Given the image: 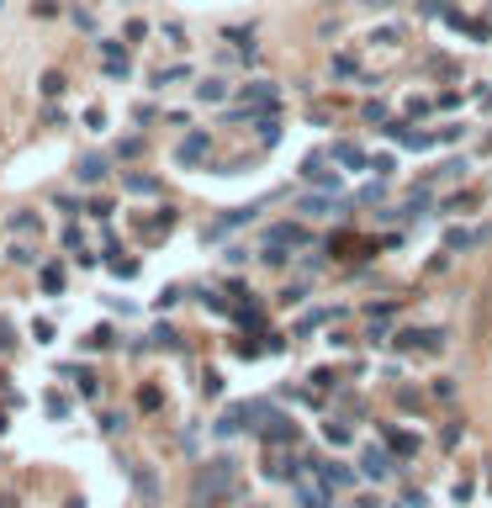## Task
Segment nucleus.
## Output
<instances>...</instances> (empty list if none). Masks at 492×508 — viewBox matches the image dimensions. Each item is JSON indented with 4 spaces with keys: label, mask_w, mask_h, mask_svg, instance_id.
<instances>
[{
    "label": "nucleus",
    "mask_w": 492,
    "mask_h": 508,
    "mask_svg": "<svg viewBox=\"0 0 492 508\" xmlns=\"http://www.w3.org/2000/svg\"><path fill=\"white\" fill-rule=\"evenodd\" d=\"M297 508H328V487L312 477V482H297Z\"/></svg>",
    "instance_id": "obj_22"
},
{
    "label": "nucleus",
    "mask_w": 492,
    "mask_h": 508,
    "mask_svg": "<svg viewBox=\"0 0 492 508\" xmlns=\"http://www.w3.org/2000/svg\"><path fill=\"white\" fill-rule=\"evenodd\" d=\"M164 37L175 43V48H185V27H181V22H164Z\"/></svg>",
    "instance_id": "obj_59"
},
{
    "label": "nucleus",
    "mask_w": 492,
    "mask_h": 508,
    "mask_svg": "<svg viewBox=\"0 0 492 508\" xmlns=\"http://www.w3.org/2000/svg\"><path fill=\"white\" fill-rule=\"evenodd\" d=\"M249 413H254L249 429H260L265 445H291V439H297V423H291L281 408H270V402H249Z\"/></svg>",
    "instance_id": "obj_3"
},
{
    "label": "nucleus",
    "mask_w": 492,
    "mask_h": 508,
    "mask_svg": "<svg viewBox=\"0 0 492 508\" xmlns=\"http://www.w3.org/2000/svg\"><path fill=\"white\" fill-rule=\"evenodd\" d=\"M96 429H101V435H122V429H127V418H122V413H101V418H96Z\"/></svg>",
    "instance_id": "obj_42"
},
{
    "label": "nucleus",
    "mask_w": 492,
    "mask_h": 508,
    "mask_svg": "<svg viewBox=\"0 0 492 508\" xmlns=\"http://www.w3.org/2000/svg\"><path fill=\"white\" fill-rule=\"evenodd\" d=\"M429 392H434V402H450V397H456V381H444V376H440Z\"/></svg>",
    "instance_id": "obj_52"
},
{
    "label": "nucleus",
    "mask_w": 492,
    "mask_h": 508,
    "mask_svg": "<svg viewBox=\"0 0 492 508\" xmlns=\"http://www.w3.org/2000/svg\"><path fill=\"white\" fill-rule=\"evenodd\" d=\"M344 318V307H312V313H302L297 318V328H291V339H312L318 328H328V323H339Z\"/></svg>",
    "instance_id": "obj_15"
},
{
    "label": "nucleus",
    "mask_w": 492,
    "mask_h": 508,
    "mask_svg": "<svg viewBox=\"0 0 492 508\" xmlns=\"http://www.w3.org/2000/svg\"><path fill=\"white\" fill-rule=\"evenodd\" d=\"M244 260H249V249H239V244H228V249H223V265H244Z\"/></svg>",
    "instance_id": "obj_57"
},
{
    "label": "nucleus",
    "mask_w": 492,
    "mask_h": 508,
    "mask_svg": "<svg viewBox=\"0 0 492 508\" xmlns=\"http://www.w3.org/2000/svg\"><path fill=\"white\" fill-rule=\"evenodd\" d=\"M260 477H265V482H297V477H302V460H291L286 450H270V445H265Z\"/></svg>",
    "instance_id": "obj_8"
},
{
    "label": "nucleus",
    "mask_w": 492,
    "mask_h": 508,
    "mask_svg": "<svg viewBox=\"0 0 492 508\" xmlns=\"http://www.w3.org/2000/svg\"><path fill=\"white\" fill-rule=\"evenodd\" d=\"M132 482H138V493H143L148 503H159V477H154V472H143V466H132Z\"/></svg>",
    "instance_id": "obj_34"
},
{
    "label": "nucleus",
    "mask_w": 492,
    "mask_h": 508,
    "mask_svg": "<svg viewBox=\"0 0 492 508\" xmlns=\"http://www.w3.org/2000/svg\"><path fill=\"white\" fill-rule=\"evenodd\" d=\"M265 202H249V206H233V212H223L217 223H206V244H217L223 233H233V228H244V223H254V212H260Z\"/></svg>",
    "instance_id": "obj_10"
},
{
    "label": "nucleus",
    "mask_w": 492,
    "mask_h": 508,
    "mask_svg": "<svg viewBox=\"0 0 492 508\" xmlns=\"http://www.w3.org/2000/svg\"><path fill=\"white\" fill-rule=\"evenodd\" d=\"M106 265H111V276H117V281H132L138 270H143L138 260H122V254H117V260H106Z\"/></svg>",
    "instance_id": "obj_43"
},
{
    "label": "nucleus",
    "mask_w": 492,
    "mask_h": 508,
    "mask_svg": "<svg viewBox=\"0 0 492 508\" xmlns=\"http://www.w3.org/2000/svg\"><path fill=\"white\" fill-rule=\"evenodd\" d=\"M16 344V334H11V323H0V350H11Z\"/></svg>",
    "instance_id": "obj_61"
},
{
    "label": "nucleus",
    "mask_w": 492,
    "mask_h": 508,
    "mask_svg": "<svg viewBox=\"0 0 492 508\" xmlns=\"http://www.w3.org/2000/svg\"><path fill=\"white\" fill-rule=\"evenodd\" d=\"M85 127H90V133H106V111L90 106V111H85Z\"/></svg>",
    "instance_id": "obj_51"
},
{
    "label": "nucleus",
    "mask_w": 492,
    "mask_h": 508,
    "mask_svg": "<svg viewBox=\"0 0 492 508\" xmlns=\"http://www.w3.org/2000/svg\"><path fill=\"white\" fill-rule=\"evenodd\" d=\"M328 196H334V191H323V196H302L297 212H307V218H328V212H334V202H328Z\"/></svg>",
    "instance_id": "obj_29"
},
{
    "label": "nucleus",
    "mask_w": 492,
    "mask_h": 508,
    "mask_svg": "<svg viewBox=\"0 0 492 508\" xmlns=\"http://www.w3.org/2000/svg\"><path fill=\"white\" fill-rule=\"evenodd\" d=\"M122 185H127L132 196H164V181H159V175H143V169H127Z\"/></svg>",
    "instance_id": "obj_20"
},
{
    "label": "nucleus",
    "mask_w": 492,
    "mask_h": 508,
    "mask_svg": "<svg viewBox=\"0 0 492 508\" xmlns=\"http://www.w3.org/2000/svg\"><path fill=\"white\" fill-rule=\"evenodd\" d=\"M206 154H212V133H206V127H191V133L175 143V164L181 169H202Z\"/></svg>",
    "instance_id": "obj_7"
},
{
    "label": "nucleus",
    "mask_w": 492,
    "mask_h": 508,
    "mask_svg": "<svg viewBox=\"0 0 492 508\" xmlns=\"http://www.w3.org/2000/svg\"><path fill=\"white\" fill-rule=\"evenodd\" d=\"M154 117H159V111H154V106H143V101L132 106V122H138V127H143V122H154Z\"/></svg>",
    "instance_id": "obj_60"
},
{
    "label": "nucleus",
    "mask_w": 492,
    "mask_h": 508,
    "mask_svg": "<svg viewBox=\"0 0 492 508\" xmlns=\"http://www.w3.org/2000/svg\"><path fill=\"white\" fill-rule=\"evenodd\" d=\"M111 212H117V202H106V196H96V202L85 206V218H96V223H106Z\"/></svg>",
    "instance_id": "obj_44"
},
{
    "label": "nucleus",
    "mask_w": 492,
    "mask_h": 508,
    "mask_svg": "<svg viewBox=\"0 0 492 508\" xmlns=\"http://www.w3.org/2000/svg\"><path fill=\"white\" fill-rule=\"evenodd\" d=\"M397 402H402V408H408V413H419V408H423V397H419V392H413V387H402V381H397Z\"/></svg>",
    "instance_id": "obj_46"
},
{
    "label": "nucleus",
    "mask_w": 492,
    "mask_h": 508,
    "mask_svg": "<svg viewBox=\"0 0 492 508\" xmlns=\"http://www.w3.org/2000/svg\"><path fill=\"white\" fill-rule=\"evenodd\" d=\"M138 154H143V138H122L117 143V159H138Z\"/></svg>",
    "instance_id": "obj_48"
},
{
    "label": "nucleus",
    "mask_w": 492,
    "mask_h": 508,
    "mask_svg": "<svg viewBox=\"0 0 492 508\" xmlns=\"http://www.w3.org/2000/svg\"><path fill=\"white\" fill-rule=\"evenodd\" d=\"M381 439H386V445H392L402 460H408V456H419V445H423V439L413 435V429H397V423H381Z\"/></svg>",
    "instance_id": "obj_18"
},
{
    "label": "nucleus",
    "mask_w": 492,
    "mask_h": 508,
    "mask_svg": "<svg viewBox=\"0 0 492 508\" xmlns=\"http://www.w3.org/2000/svg\"><path fill=\"white\" fill-rule=\"evenodd\" d=\"M360 472H365V482H392L397 472H402V456H397L392 445H365L360 450Z\"/></svg>",
    "instance_id": "obj_4"
},
{
    "label": "nucleus",
    "mask_w": 492,
    "mask_h": 508,
    "mask_svg": "<svg viewBox=\"0 0 492 508\" xmlns=\"http://www.w3.org/2000/svg\"><path fill=\"white\" fill-rule=\"evenodd\" d=\"M43 127H69V117H64V106H48V111H43Z\"/></svg>",
    "instance_id": "obj_55"
},
{
    "label": "nucleus",
    "mask_w": 492,
    "mask_h": 508,
    "mask_svg": "<svg viewBox=\"0 0 492 508\" xmlns=\"http://www.w3.org/2000/svg\"><path fill=\"white\" fill-rule=\"evenodd\" d=\"M96 48H101V69H106L111 80H127V48H122L117 37H101Z\"/></svg>",
    "instance_id": "obj_17"
},
{
    "label": "nucleus",
    "mask_w": 492,
    "mask_h": 508,
    "mask_svg": "<svg viewBox=\"0 0 492 508\" xmlns=\"http://www.w3.org/2000/svg\"><path fill=\"white\" fill-rule=\"evenodd\" d=\"M482 196L477 191H456V196H440V212H471Z\"/></svg>",
    "instance_id": "obj_33"
},
{
    "label": "nucleus",
    "mask_w": 492,
    "mask_h": 508,
    "mask_svg": "<svg viewBox=\"0 0 492 508\" xmlns=\"http://www.w3.org/2000/svg\"><path fill=\"white\" fill-rule=\"evenodd\" d=\"M43 408H48V418H69V408H74V402L64 397V392H48V397H43Z\"/></svg>",
    "instance_id": "obj_39"
},
{
    "label": "nucleus",
    "mask_w": 492,
    "mask_h": 508,
    "mask_svg": "<svg viewBox=\"0 0 492 508\" xmlns=\"http://www.w3.org/2000/svg\"><path fill=\"white\" fill-rule=\"evenodd\" d=\"M365 202H386V181H381V175H376L371 185H360V191H355V202H349L344 212H355V206H365Z\"/></svg>",
    "instance_id": "obj_27"
},
{
    "label": "nucleus",
    "mask_w": 492,
    "mask_h": 508,
    "mask_svg": "<svg viewBox=\"0 0 492 508\" xmlns=\"http://www.w3.org/2000/svg\"><path fill=\"white\" fill-rule=\"evenodd\" d=\"M244 101L249 106H281V85L276 80H249L244 85Z\"/></svg>",
    "instance_id": "obj_19"
},
{
    "label": "nucleus",
    "mask_w": 492,
    "mask_h": 508,
    "mask_svg": "<svg viewBox=\"0 0 492 508\" xmlns=\"http://www.w3.org/2000/svg\"><path fill=\"white\" fill-rule=\"evenodd\" d=\"M397 313H402V302H371V307H365V318H371V323H392Z\"/></svg>",
    "instance_id": "obj_36"
},
{
    "label": "nucleus",
    "mask_w": 492,
    "mask_h": 508,
    "mask_svg": "<svg viewBox=\"0 0 492 508\" xmlns=\"http://www.w3.org/2000/svg\"><path fill=\"white\" fill-rule=\"evenodd\" d=\"M32 339H37V344H53V323H48V318H37V323H32Z\"/></svg>",
    "instance_id": "obj_53"
},
{
    "label": "nucleus",
    "mask_w": 492,
    "mask_h": 508,
    "mask_svg": "<svg viewBox=\"0 0 492 508\" xmlns=\"http://www.w3.org/2000/svg\"><path fill=\"white\" fill-rule=\"evenodd\" d=\"M11 233H22V239H37V233H43L37 212H16V218H11Z\"/></svg>",
    "instance_id": "obj_35"
},
{
    "label": "nucleus",
    "mask_w": 492,
    "mask_h": 508,
    "mask_svg": "<svg viewBox=\"0 0 492 508\" xmlns=\"http://www.w3.org/2000/svg\"><path fill=\"white\" fill-rule=\"evenodd\" d=\"M254 423V413H249V402H233V408H223L212 418V439H233V435H244Z\"/></svg>",
    "instance_id": "obj_9"
},
{
    "label": "nucleus",
    "mask_w": 492,
    "mask_h": 508,
    "mask_svg": "<svg viewBox=\"0 0 492 508\" xmlns=\"http://www.w3.org/2000/svg\"><path fill=\"white\" fill-rule=\"evenodd\" d=\"M461 175H466V159H444V164L429 175V185H450V181H461Z\"/></svg>",
    "instance_id": "obj_28"
},
{
    "label": "nucleus",
    "mask_w": 492,
    "mask_h": 508,
    "mask_svg": "<svg viewBox=\"0 0 492 508\" xmlns=\"http://www.w3.org/2000/svg\"><path fill=\"white\" fill-rule=\"evenodd\" d=\"M53 206H59L64 218H74V212H85V206H80V196H69V191H59V196H53Z\"/></svg>",
    "instance_id": "obj_45"
},
{
    "label": "nucleus",
    "mask_w": 492,
    "mask_h": 508,
    "mask_svg": "<svg viewBox=\"0 0 492 508\" xmlns=\"http://www.w3.org/2000/svg\"><path fill=\"white\" fill-rule=\"evenodd\" d=\"M228 90H233L228 80H202V85H196V101H212V106H217V101H228Z\"/></svg>",
    "instance_id": "obj_30"
},
{
    "label": "nucleus",
    "mask_w": 492,
    "mask_h": 508,
    "mask_svg": "<svg viewBox=\"0 0 492 508\" xmlns=\"http://www.w3.org/2000/svg\"><path fill=\"white\" fill-rule=\"evenodd\" d=\"M392 350L397 355H440L444 350V328H397Z\"/></svg>",
    "instance_id": "obj_5"
},
{
    "label": "nucleus",
    "mask_w": 492,
    "mask_h": 508,
    "mask_svg": "<svg viewBox=\"0 0 492 508\" xmlns=\"http://www.w3.org/2000/svg\"><path fill=\"white\" fill-rule=\"evenodd\" d=\"M371 175L392 181V175H397V154H371Z\"/></svg>",
    "instance_id": "obj_40"
},
{
    "label": "nucleus",
    "mask_w": 492,
    "mask_h": 508,
    "mask_svg": "<svg viewBox=\"0 0 492 508\" xmlns=\"http://www.w3.org/2000/svg\"><path fill=\"white\" fill-rule=\"evenodd\" d=\"M487 239H492L487 223H482V228H450V233H444V249H450V254H466V249H482Z\"/></svg>",
    "instance_id": "obj_16"
},
{
    "label": "nucleus",
    "mask_w": 492,
    "mask_h": 508,
    "mask_svg": "<svg viewBox=\"0 0 492 508\" xmlns=\"http://www.w3.org/2000/svg\"><path fill=\"white\" fill-rule=\"evenodd\" d=\"M74 381H80V397H96V392H101V381H96V376H85V371L74 376Z\"/></svg>",
    "instance_id": "obj_56"
},
{
    "label": "nucleus",
    "mask_w": 492,
    "mask_h": 508,
    "mask_svg": "<svg viewBox=\"0 0 492 508\" xmlns=\"http://www.w3.org/2000/svg\"><path fill=\"white\" fill-rule=\"evenodd\" d=\"M80 350H90V355H96V350H117V334L101 323V328H90V334L80 339Z\"/></svg>",
    "instance_id": "obj_25"
},
{
    "label": "nucleus",
    "mask_w": 492,
    "mask_h": 508,
    "mask_svg": "<svg viewBox=\"0 0 492 508\" xmlns=\"http://www.w3.org/2000/svg\"><path fill=\"white\" fill-rule=\"evenodd\" d=\"M37 286H43V297H64V286H69L64 265H37Z\"/></svg>",
    "instance_id": "obj_21"
},
{
    "label": "nucleus",
    "mask_w": 492,
    "mask_h": 508,
    "mask_svg": "<svg viewBox=\"0 0 492 508\" xmlns=\"http://www.w3.org/2000/svg\"><path fill=\"white\" fill-rule=\"evenodd\" d=\"M434 206V185H419V191L408 196V202H397V206H381L376 212V223H419L423 212Z\"/></svg>",
    "instance_id": "obj_6"
},
{
    "label": "nucleus",
    "mask_w": 492,
    "mask_h": 508,
    "mask_svg": "<svg viewBox=\"0 0 492 508\" xmlns=\"http://www.w3.org/2000/svg\"><path fill=\"white\" fill-rule=\"evenodd\" d=\"M6 260L32 270V265H37V244H32V239H16V233H11V249H6Z\"/></svg>",
    "instance_id": "obj_23"
},
{
    "label": "nucleus",
    "mask_w": 492,
    "mask_h": 508,
    "mask_svg": "<svg viewBox=\"0 0 492 508\" xmlns=\"http://www.w3.org/2000/svg\"><path fill=\"white\" fill-rule=\"evenodd\" d=\"M328 159H339V164L355 169V175H365V169H371V154H365L355 138H334V143H328Z\"/></svg>",
    "instance_id": "obj_11"
},
{
    "label": "nucleus",
    "mask_w": 492,
    "mask_h": 508,
    "mask_svg": "<svg viewBox=\"0 0 492 508\" xmlns=\"http://www.w3.org/2000/svg\"><path fill=\"white\" fill-rule=\"evenodd\" d=\"M37 90H43V96H64V74H59V69H43Z\"/></svg>",
    "instance_id": "obj_41"
},
{
    "label": "nucleus",
    "mask_w": 492,
    "mask_h": 508,
    "mask_svg": "<svg viewBox=\"0 0 492 508\" xmlns=\"http://www.w3.org/2000/svg\"><path fill=\"white\" fill-rule=\"evenodd\" d=\"M106 175H111V154H96V148H90V154L74 159V181L80 185H96V181H106Z\"/></svg>",
    "instance_id": "obj_13"
},
{
    "label": "nucleus",
    "mask_w": 492,
    "mask_h": 508,
    "mask_svg": "<svg viewBox=\"0 0 492 508\" xmlns=\"http://www.w3.org/2000/svg\"><path fill=\"white\" fill-rule=\"evenodd\" d=\"M260 244H281V249H307V244H312V233L302 228V223H270Z\"/></svg>",
    "instance_id": "obj_12"
},
{
    "label": "nucleus",
    "mask_w": 492,
    "mask_h": 508,
    "mask_svg": "<svg viewBox=\"0 0 492 508\" xmlns=\"http://www.w3.org/2000/svg\"><path fill=\"white\" fill-rule=\"evenodd\" d=\"M461 435H466L461 423H444V429H440V445H444V450H456V445H461Z\"/></svg>",
    "instance_id": "obj_47"
},
{
    "label": "nucleus",
    "mask_w": 492,
    "mask_h": 508,
    "mask_svg": "<svg viewBox=\"0 0 492 508\" xmlns=\"http://www.w3.org/2000/svg\"><path fill=\"white\" fill-rule=\"evenodd\" d=\"M233 477H239V460H233V456L202 460V466H196V482H191V498H196V503H202V508H212L217 498H228Z\"/></svg>",
    "instance_id": "obj_1"
},
{
    "label": "nucleus",
    "mask_w": 492,
    "mask_h": 508,
    "mask_svg": "<svg viewBox=\"0 0 492 508\" xmlns=\"http://www.w3.org/2000/svg\"><path fill=\"white\" fill-rule=\"evenodd\" d=\"M302 181L318 185V191H339V175L328 169V154H307L302 159Z\"/></svg>",
    "instance_id": "obj_14"
},
{
    "label": "nucleus",
    "mask_w": 492,
    "mask_h": 508,
    "mask_svg": "<svg viewBox=\"0 0 492 508\" xmlns=\"http://www.w3.org/2000/svg\"><path fill=\"white\" fill-rule=\"evenodd\" d=\"M148 344H164V350H181L185 339H181V334H175V328H169V323H159V328H154V334H148Z\"/></svg>",
    "instance_id": "obj_37"
},
{
    "label": "nucleus",
    "mask_w": 492,
    "mask_h": 508,
    "mask_svg": "<svg viewBox=\"0 0 492 508\" xmlns=\"http://www.w3.org/2000/svg\"><path fill=\"white\" fill-rule=\"evenodd\" d=\"M228 318H233V323H239V328H260V323H265V313H260V302H254V297H244V302L233 307Z\"/></svg>",
    "instance_id": "obj_24"
},
{
    "label": "nucleus",
    "mask_w": 492,
    "mask_h": 508,
    "mask_svg": "<svg viewBox=\"0 0 492 508\" xmlns=\"http://www.w3.org/2000/svg\"><path fill=\"white\" fill-rule=\"evenodd\" d=\"M360 117H365V122H386V101H365Z\"/></svg>",
    "instance_id": "obj_49"
},
{
    "label": "nucleus",
    "mask_w": 492,
    "mask_h": 508,
    "mask_svg": "<svg viewBox=\"0 0 492 508\" xmlns=\"http://www.w3.org/2000/svg\"><path fill=\"white\" fill-rule=\"evenodd\" d=\"M286 260H291V249H281V244H260V265L265 270H286Z\"/></svg>",
    "instance_id": "obj_31"
},
{
    "label": "nucleus",
    "mask_w": 492,
    "mask_h": 508,
    "mask_svg": "<svg viewBox=\"0 0 492 508\" xmlns=\"http://www.w3.org/2000/svg\"><path fill=\"white\" fill-rule=\"evenodd\" d=\"M392 508H429V498H423V493H413V487H408V493L397 498V503H392Z\"/></svg>",
    "instance_id": "obj_50"
},
{
    "label": "nucleus",
    "mask_w": 492,
    "mask_h": 508,
    "mask_svg": "<svg viewBox=\"0 0 492 508\" xmlns=\"http://www.w3.org/2000/svg\"><path fill=\"white\" fill-rule=\"evenodd\" d=\"M334 74L339 80H355V74H360V59H355V53H334Z\"/></svg>",
    "instance_id": "obj_38"
},
{
    "label": "nucleus",
    "mask_w": 492,
    "mask_h": 508,
    "mask_svg": "<svg viewBox=\"0 0 492 508\" xmlns=\"http://www.w3.org/2000/svg\"><path fill=\"white\" fill-rule=\"evenodd\" d=\"M127 43H148V22H138V16H132V22H127Z\"/></svg>",
    "instance_id": "obj_54"
},
{
    "label": "nucleus",
    "mask_w": 492,
    "mask_h": 508,
    "mask_svg": "<svg viewBox=\"0 0 492 508\" xmlns=\"http://www.w3.org/2000/svg\"><path fill=\"white\" fill-rule=\"evenodd\" d=\"M59 239L69 244V249H80V239H85V233H80V223H64V233H59Z\"/></svg>",
    "instance_id": "obj_58"
},
{
    "label": "nucleus",
    "mask_w": 492,
    "mask_h": 508,
    "mask_svg": "<svg viewBox=\"0 0 492 508\" xmlns=\"http://www.w3.org/2000/svg\"><path fill=\"white\" fill-rule=\"evenodd\" d=\"M191 80V64H169V69H154V90H169V85Z\"/></svg>",
    "instance_id": "obj_26"
},
{
    "label": "nucleus",
    "mask_w": 492,
    "mask_h": 508,
    "mask_svg": "<svg viewBox=\"0 0 492 508\" xmlns=\"http://www.w3.org/2000/svg\"><path fill=\"white\" fill-rule=\"evenodd\" d=\"M323 439H328V445H355V429H349L344 418H328L323 423Z\"/></svg>",
    "instance_id": "obj_32"
},
{
    "label": "nucleus",
    "mask_w": 492,
    "mask_h": 508,
    "mask_svg": "<svg viewBox=\"0 0 492 508\" xmlns=\"http://www.w3.org/2000/svg\"><path fill=\"white\" fill-rule=\"evenodd\" d=\"M302 472H312L318 482L328 487V493H344V487H355V482L365 477L360 466H344V460H323L318 450H307V456H302Z\"/></svg>",
    "instance_id": "obj_2"
},
{
    "label": "nucleus",
    "mask_w": 492,
    "mask_h": 508,
    "mask_svg": "<svg viewBox=\"0 0 492 508\" xmlns=\"http://www.w3.org/2000/svg\"><path fill=\"white\" fill-rule=\"evenodd\" d=\"M0 6H6V0H0Z\"/></svg>",
    "instance_id": "obj_62"
}]
</instances>
